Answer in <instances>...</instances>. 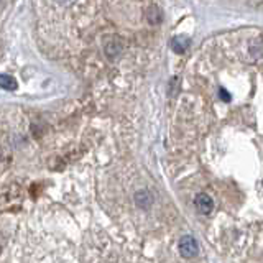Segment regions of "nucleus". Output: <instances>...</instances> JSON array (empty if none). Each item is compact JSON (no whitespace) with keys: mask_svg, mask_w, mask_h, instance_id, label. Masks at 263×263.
I'll return each instance as SVG.
<instances>
[{"mask_svg":"<svg viewBox=\"0 0 263 263\" xmlns=\"http://www.w3.org/2000/svg\"><path fill=\"white\" fill-rule=\"evenodd\" d=\"M122 46H123L122 40L118 36H116V35L107 36L104 40V53H105V56H107L109 59L117 58V56L122 53Z\"/></svg>","mask_w":263,"mask_h":263,"instance_id":"1","label":"nucleus"},{"mask_svg":"<svg viewBox=\"0 0 263 263\" xmlns=\"http://www.w3.org/2000/svg\"><path fill=\"white\" fill-rule=\"evenodd\" d=\"M198 250H199L198 242H196L191 235H184V237L179 240V253H181V255H183L184 258H193V257H196V255H198Z\"/></svg>","mask_w":263,"mask_h":263,"instance_id":"2","label":"nucleus"},{"mask_svg":"<svg viewBox=\"0 0 263 263\" xmlns=\"http://www.w3.org/2000/svg\"><path fill=\"white\" fill-rule=\"evenodd\" d=\"M194 205H196V209H198L201 214H209L210 210L214 209V201H212V198H210L209 194H204L203 193V194L196 196Z\"/></svg>","mask_w":263,"mask_h":263,"instance_id":"3","label":"nucleus"},{"mask_svg":"<svg viewBox=\"0 0 263 263\" xmlns=\"http://www.w3.org/2000/svg\"><path fill=\"white\" fill-rule=\"evenodd\" d=\"M189 45H191V40H189V36H186V35H178L171 40V48H173L176 53H184L189 48Z\"/></svg>","mask_w":263,"mask_h":263,"instance_id":"4","label":"nucleus"},{"mask_svg":"<svg viewBox=\"0 0 263 263\" xmlns=\"http://www.w3.org/2000/svg\"><path fill=\"white\" fill-rule=\"evenodd\" d=\"M248 53L253 59H262L263 58V41L262 40H252L248 45Z\"/></svg>","mask_w":263,"mask_h":263,"instance_id":"5","label":"nucleus"},{"mask_svg":"<svg viewBox=\"0 0 263 263\" xmlns=\"http://www.w3.org/2000/svg\"><path fill=\"white\" fill-rule=\"evenodd\" d=\"M0 88L3 90H17L18 83L10 74H0Z\"/></svg>","mask_w":263,"mask_h":263,"instance_id":"6","label":"nucleus"},{"mask_svg":"<svg viewBox=\"0 0 263 263\" xmlns=\"http://www.w3.org/2000/svg\"><path fill=\"white\" fill-rule=\"evenodd\" d=\"M135 201H137V204L143 209L150 207V204L153 203L151 194L148 193V191H138V193L135 194Z\"/></svg>","mask_w":263,"mask_h":263,"instance_id":"7","label":"nucleus"},{"mask_svg":"<svg viewBox=\"0 0 263 263\" xmlns=\"http://www.w3.org/2000/svg\"><path fill=\"white\" fill-rule=\"evenodd\" d=\"M146 18L151 25H158V23L163 20V15H161V10L158 7H150L146 12Z\"/></svg>","mask_w":263,"mask_h":263,"instance_id":"8","label":"nucleus"},{"mask_svg":"<svg viewBox=\"0 0 263 263\" xmlns=\"http://www.w3.org/2000/svg\"><path fill=\"white\" fill-rule=\"evenodd\" d=\"M219 95H221V97H222V100H224V102H229V100H231V94H229L227 90L224 89V88H221V89H219Z\"/></svg>","mask_w":263,"mask_h":263,"instance_id":"9","label":"nucleus"},{"mask_svg":"<svg viewBox=\"0 0 263 263\" xmlns=\"http://www.w3.org/2000/svg\"><path fill=\"white\" fill-rule=\"evenodd\" d=\"M0 158H2V148H0Z\"/></svg>","mask_w":263,"mask_h":263,"instance_id":"10","label":"nucleus"}]
</instances>
